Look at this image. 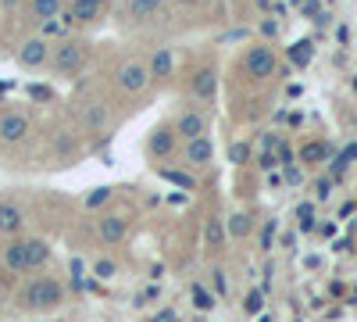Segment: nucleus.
<instances>
[{
    "mask_svg": "<svg viewBox=\"0 0 357 322\" xmlns=\"http://www.w3.org/2000/svg\"><path fill=\"white\" fill-rule=\"evenodd\" d=\"M50 261V244L40 237H11L0 251V265L15 276H29Z\"/></svg>",
    "mask_w": 357,
    "mask_h": 322,
    "instance_id": "1",
    "label": "nucleus"
},
{
    "mask_svg": "<svg viewBox=\"0 0 357 322\" xmlns=\"http://www.w3.org/2000/svg\"><path fill=\"white\" fill-rule=\"evenodd\" d=\"M86 61H89V40L68 36V40H57V43H54L47 68H50V75H57V79H75V75L86 68Z\"/></svg>",
    "mask_w": 357,
    "mask_h": 322,
    "instance_id": "2",
    "label": "nucleus"
},
{
    "mask_svg": "<svg viewBox=\"0 0 357 322\" xmlns=\"http://www.w3.org/2000/svg\"><path fill=\"white\" fill-rule=\"evenodd\" d=\"M65 286L50 279V276H36V279H29L22 290H18V308L25 312H54V308H61L65 305Z\"/></svg>",
    "mask_w": 357,
    "mask_h": 322,
    "instance_id": "3",
    "label": "nucleus"
},
{
    "mask_svg": "<svg viewBox=\"0 0 357 322\" xmlns=\"http://www.w3.org/2000/svg\"><path fill=\"white\" fill-rule=\"evenodd\" d=\"M114 86H118V94H126V97L143 94L146 86H151V72H146L143 57H129V61L118 65L114 68Z\"/></svg>",
    "mask_w": 357,
    "mask_h": 322,
    "instance_id": "4",
    "label": "nucleus"
},
{
    "mask_svg": "<svg viewBox=\"0 0 357 322\" xmlns=\"http://www.w3.org/2000/svg\"><path fill=\"white\" fill-rule=\"evenodd\" d=\"M50 50H54V43L43 40L40 33H36V36H25V40L18 43V50H15V61H18V68H25V72H36V68H47Z\"/></svg>",
    "mask_w": 357,
    "mask_h": 322,
    "instance_id": "5",
    "label": "nucleus"
},
{
    "mask_svg": "<svg viewBox=\"0 0 357 322\" xmlns=\"http://www.w3.org/2000/svg\"><path fill=\"white\" fill-rule=\"evenodd\" d=\"M243 72L250 75V79H272L275 72H279V54L268 47V43H254L247 54H243Z\"/></svg>",
    "mask_w": 357,
    "mask_h": 322,
    "instance_id": "6",
    "label": "nucleus"
},
{
    "mask_svg": "<svg viewBox=\"0 0 357 322\" xmlns=\"http://www.w3.org/2000/svg\"><path fill=\"white\" fill-rule=\"evenodd\" d=\"M29 133H33V119L25 111H18V108L0 111V143L4 147H18V143L29 140Z\"/></svg>",
    "mask_w": 357,
    "mask_h": 322,
    "instance_id": "7",
    "label": "nucleus"
},
{
    "mask_svg": "<svg viewBox=\"0 0 357 322\" xmlns=\"http://www.w3.org/2000/svg\"><path fill=\"white\" fill-rule=\"evenodd\" d=\"M172 129H175L178 143H186V140H200V136L211 133V119H207V111H200V108H183V111L175 115Z\"/></svg>",
    "mask_w": 357,
    "mask_h": 322,
    "instance_id": "8",
    "label": "nucleus"
},
{
    "mask_svg": "<svg viewBox=\"0 0 357 322\" xmlns=\"http://www.w3.org/2000/svg\"><path fill=\"white\" fill-rule=\"evenodd\" d=\"M178 147V136L172 129V122H161L154 126V133H146V143H143V154L154 158V161H168Z\"/></svg>",
    "mask_w": 357,
    "mask_h": 322,
    "instance_id": "9",
    "label": "nucleus"
},
{
    "mask_svg": "<svg viewBox=\"0 0 357 322\" xmlns=\"http://www.w3.org/2000/svg\"><path fill=\"white\" fill-rule=\"evenodd\" d=\"M79 122H82V129L86 133H100V129H107V122H111V108L100 101V97H82L79 101Z\"/></svg>",
    "mask_w": 357,
    "mask_h": 322,
    "instance_id": "10",
    "label": "nucleus"
},
{
    "mask_svg": "<svg viewBox=\"0 0 357 322\" xmlns=\"http://www.w3.org/2000/svg\"><path fill=\"white\" fill-rule=\"evenodd\" d=\"M190 97L200 101V104H215V97H218V68H211V65L197 68L190 75Z\"/></svg>",
    "mask_w": 357,
    "mask_h": 322,
    "instance_id": "11",
    "label": "nucleus"
},
{
    "mask_svg": "<svg viewBox=\"0 0 357 322\" xmlns=\"http://www.w3.org/2000/svg\"><path fill=\"white\" fill-rule=\"evenodd\" d=\"M175 65H178L175 50H172V47H158L151 57H146V72H151V86H165V82H172Z\"/></svg>",
    "mask_w": 357,
    "mask_h": 322,
    "instance_id": "12",
    "label": "nucleus"
},
{
    "mask_svg": "<svg viewBox=\"0 0 357 322\" xmlns=\"http://www.w3.org/2000/svg\"><path fill=\"white\" fill-rule=\"evenodd\" d=\"M104 15L100 4H93V0H68L65 4V18L72 22V29H89V25H97Z\"/></svg>",
    "mask_w": 357,
    "mask_h": 322,
    "instance_id": "13",
    "label": "nucleus"
},
{
    "mask_svg": "<svg viewBox=\"0 0 357 322\" xmlns=\"http://www.w3.org/2000/svg\"><path fill=\"white\" fill-rule=\"evenodd\" d=\"M22 229H25V208L18 200L4 197V200H0V237L11 240V237H18Z\"/></svg>",
    "mask_w": 357,
    "mask_h": 322,
    "instance_id": "14",
    "label": "nucleus"
},
{
    "mask_svg": "<svg viewBox=\"0 0 357 322\" xmlns=\"http://www.w3.org/2000/svg\"><path fill=\"white\" fill-rule=\"evenodd\" d=\"M168 0H126V25H146L165 11Z\"/></svg>",
    "mask_w": 357,
    "mask_h": 322,
    "instance_id": "15",
    "label": "nucleus"
},
{
    "mask_svg": "<svg viewBox=\"0 0 357 322\" xmlns=\"http://www.w3.org/2000/svg\"><path fill=\"white\" fill-rule=\"evenodd\" d=\"M65 11V0H25L22 4V15H25V22L29 25H43V22H50V18H57Z\"/></svg>",
    "mask_w": 357,
    "mask_h": 322,
    "instance_id": "16",
    "label": "nucleus"
},
{
    "mask_svg": "<svg viewBox=\"0 0 357 322\" xmlns=\"http://www.w3.org/2000/svg\"><path fill=\"white\" fill-rule=\"evenodd\" d=\"M215 161V143L211 136H200V140H186L183 143V165L190 168H207Z\"/></svg>",
    "mask_w": 357,
    "mask_h": 322,
    "instance_id": "17",
    "label": "nucleus"
},
{
    "mask_svg": "<svg viewBox=\"0 0 357 322\" xmlns=\"http://www.w3.org/2000/svg\"><path fill=\"white\" fill-rule=\"evenodd\" d=\"M97 233H100V240L104 244H122L126 237H129V219L126 215H100V222H97Z\"/></svg>",
    "mask_w": 357,
    "mask_h": 322,
    "instance_id": "18",
    "label": "nucleus"
},
{
    "mask_svg": "<svg viewBox=\"0 0 357 322\" xmlns=\"http://www.w3.org/2000/svg\"><path fill=\"white\" fill-rule=\"evenodd\" d=\"M40 36H43V40H50V43H57V40L75 36V29H72V22H68V18H65V11H61L57 18H50V22H43V25H40Z\"/></svg>",
    "mask_w": 357,
    "mask_h": 322,
    "instance_id": "19",
    "label": "nucleus"
},
{
    "mask_svg": "<svg viewBox=\"0 0 357 322\" xmlns=\"http://www.w3.org/2000/svg\"><path fill=\"white\" fill-rule=\"evenodd\" d=\"M325 158H329V147H325V143H304L301 147V161L304 165H318Z\"/></svg>",
    "mask_w": 357,
    "mask_h": 322,
    "instance_id": "20",
    "label": "nucleus"
},
{
    "mask_svg": "<svg viewBox=\"0 0 357 322\" xmlns=\"http://www.w3.org/2000/svg\"><path fill=\"white\" fill-rule=\"evenodd\" d=\"M193 308H197V312H215V294H211L204 283L193 286Z\"/></svg>",
    "mask_w": 357,
    "mask_h": 322,
    "instance_id": "21",
    "label": "nucleus"
},
{
    "mask_svg": "<svg viewBox=\"0 0 357 322\" xmlns=\"http://www.w3.org/2000/svg\"><path fill=\"white\" fill-rule=\"evenodd\" d=\"M311 47H314L311 40H301V43H293V47H289V61H293V65H301V68H304V65L311 61V54H314Z\"/></svg>",
    "mask_w": 357,
    "mask_h": 322,
    "instance_id": "22",
    "label": "nucleus"
},
{
    "mask_svg": "<svg viewBox=\"0 0 357 322\" xmlns=\"http://www.w3.org/2000/svg\"><path fill=\"white\" fill-rule=\"evenodd\" d=\"M161 175H165L168 183H178L183 190H197V180H193V175H186L183 168H161Z\"/></svg>",
    "mask_w": 357,
    "mask_h": 322,
    "instance_id": "23",
    "label": "nucleus"
},
{
    "mask_svg": "<svg viewBox=\"0 0 357 322\" xmlns=\"http://www.w3.org/2000/svg\"><path fill=\"white\" fill-rule=\"evenodd\" d=\"M229 161H232V165H247V161H250V147H247L243 140H236L232 147H229Z\"/></svg>",
    "mask_w": 357,
    "mask_h": 322,
    "instance_id": "24",
    "label": "nucleus"
},
{
    "mask_svg": "<svg viewBox=\"0 0 357 322\" xmlns=\"http://www.w3.org/2000/svg\"><path fill=\"white\" fill-rule=\"evenodd\" d=\"M222 240H225L222 222H218V219H211V222H207V247H222Z\"/></svg>",
    "mask_w": 357,
    "mask_h": 322,
    "instance_id": "25",
    "label": "nucleus"
},
{
    "mask_svg": "<svg viewBox=\"0 0 357 322\" xmlns=\"http://www.w3.org/2000/svg\"><path fill=\"white\" fill-rule=\"evenodd\" d=\"M229 233H232V237H247V233H250V219L247 215H232Z\"/></svg>",
    "mask_w": 357,
    "mask_h": 322,
    "instance_id": "26",
    "label": "nucleus"
},
{
    "mask_svg": "<svg viewBox=\"0 0 357 322\" xmlns=\"http://www.w3.org/2000/svg\"><path fill=\"white\" fill-rule=\"evenodd\" d=\"M93 272H97L100 279H114V276H118V265H114V261H107V258H100L97 265H93Z\"/></svg>",
    "mask_w": 357,
    "mask_h": 322,
    "instance_id": "27",
    "label": "nucleus"
},
{
    "mask_svg": "<svg viewBox=\"0 0 357 322\" xmlns=\"http://www.w3.org/2000/svg\"><path fill=\"white\" fill-rule=\"evenodd\" d=\"M111 193H114L111 186H97V193H93V197H86V208H100V204H104Z\"/></svg>",
    "mask_w": 357,
    "mask_h": 322,
    "instance_id": "28",
    "label": "nucleus"
},
{
    "mask_svg": "<svg viewBox=\"0 0 357 322\" xmlns=\"http://www.w3.org/2000/svg\"><path fill=\"white\" fill-rule=\"evenodd\" d=\"M29 97L33 101H54V90L50 86H29Z\"/></svg>",
    "mask_w": 357,
    "mask_h": 322,
    "instance_id": "29",
    "label": "nucleus"
},
{
    "mask_svg": "<svg viewBox=\"0 0 357 322\" xmlns=\"http://www.w3.org/2000/svg\"><path fill=\"white\" fill-rule=\"evenodd\" d=\"M172 4H175L178 11H200V8H204V0H172Z\"/></svg>",
    "mask_w": 357,
    "mask_h": 322,
    "instance_id": "30",
    "label": "nucleus"
},
{
    "mask_svg": "<svg viewBox=\"0 0 357 322\" xmlns=\"http://www.w3.org/2000/svg\"><path fill=\"white\" fill-rule=\"evenodd\" d=\"M314 193H318V200H325V197L333 193V180H318L314 183Z\"/></svg>",
    "mask_w": 357,
    "mask_h": 322,
    "instance_id": "31",
    "label": "nucleus"
},
{
    "mask_svg": "<svg viewBox=\"0 0 357 322\" xmlns=\"http://www.w3.org/2000/svg\"><path fill=\"white\" fill-rule=\"evenodd\" d=\"M257 165H261V168H275V165H279V158H275L272 151H264V154L257 158Z\"/></svg>",
    "mask_w": 357,
    "mask_h": 322,
    "instance_id": "32",
    "label": "nucleus"
},
{
    "mask_svg": "<svg viewBox=\"0 0 357 322\" xmlns=\"http://www.w3.org/2000/svg\"><path fill=\"white\" fill-rule=\"evenodd\" d=\"M211 283H215L218 294H225V272H222V269H215V272H211Z\"/></svg>",
    "mask_w": 357,
    "mask_h": 322,
    "instance_id": "33",
    "label": "nucleus"
},
{
    "mask_svg": "<svg viewBox=\"0 0 357 322\" xmlns=\"http://www.w3.org/2000/svg\"><path fill=\"white\" fill-rule=\"evenodd\" d=\"M247 312H250V315H257V312H261V294H257V290L247 298Z\"/></svg>",
    "mask_w": 357,
    "mask_h": 322,
    "instance_id": "34",
    "label": "nucleus"
},
{
    "mask_svg": "<svg viewBox=\"0 0 357 322\" xmlns=\"http://www.w3.org/2000/svg\"><path fill=\"white\" fill-rule=\"evenodd\" d=\"M25 0H0V11H18Z\"/></svg>",
    "mask_w": 357,
    "mask_h": 322,
    "instance_id": "35",
    "label": "nucleus"
},
{
    "mask_svg": "<svg viewBox=\"0 0 357 322\" xmlns=\"http://www.w3.org/2000/svg\"><path fill=\"white\" fill-rule=\"evenodd\" d=\"M261 33L264 36H275L279 33V22H261Z\"/></svg>",
    "mask_w": 357,
    "mask_h": 322,
    "instance_id": "36",
    "label": "nucleus"
},
{
    "mask_svg": "<svg viewBox=\"0 0 357 322\" xmlns=\"http://www.w3.org/2000/svg\"><path fill=\"white\" fill-rule=\"evenodd\" d=\"M158 322H175V312H165V315H158Z\"/></svg>",
    "mask_w": 357,
    "mask_h": 322,
    "instance_id": "37",
    "label": "nucleus"
},
{
    "mask_svg": "<svg viewBox=\"0 0 357 322\" xmlns=\"http://www.w3.org/2000/svg\"><path fill=\"white\" fill-rule=\"evenodd\" d=\"M4 305H8V294H4V290H0V312H4Z\"/></svg>",
    "mask_w": 357,
    "mask_h": 322,
    "instance_id": "38",
    "label": "nucleus"
},
{
    "mask_svg": "<svg viewBox=\"0 0 357 322\" xmlns=\"http://www.w3.org/2000/svg\"><path fill=\"white\" fill-rule=\"evenodd\" d=\"M93 4H100V8H107V4H111V0H93Z\"/></svg>",
    "mask_w": 357,
    "mask_h": 322,
    "instance_id": "39",
    "label": "nucleus"
},
{
    "mask_svg": "<svg viewBox=\"0 0 357 322\" xmlns=\"http://www.w3.org/2000/svg\"><path fill=\"white\" fill-rule=\"evenodd\" d=\"M350 86H354V94H357V75H354V82H350Z\"/></svg>",
    "mask_w": 357,
    "mask_h": 322,
    "instance_id": "40",
    "label": "nucleus"
},
{
    "mask_svg": "<svg viewBox=\"0 0 357 322\" xmlns=\"http://www.w3.org/2000/svg\"><path fill=\"white\" fill-rule=\"evenodd\" d=\"M293 4H301V0H293Z\"/></svg>",
    "mask_w": 357,
    "mask_h": 322,
    "instance_id": "41",
    "label": "nucleus"
}]
</instances>
